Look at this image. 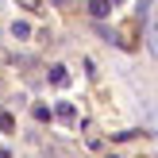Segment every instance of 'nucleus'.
Here are the masks:
<instances>
[{
  "mask_svg": "<svg viewBox=\"0 0 158 158\" xmlns=\"http://www.w3.org/2000/svg\"><path fill=\"white\" fill-rule=\"evenodd\" d=\"M147 46H151V54L158 58V15H154L151 23H147Z\"/></svg>",
  "mask_w": 158,
  "mask_h": 158,
  "instance_id": "nucleus-1",
  "label": "nucleus"
},
{
  "mask_svg": "<svg viewBox=\"0 0 158 158\" xmlns=\"http://www.w3.org/2000/svg\"><path fill=\"white\" fill-rule=\"evenodd\" d=\"M89 12L97 15V19H108V12H112V0H89Z\"/></svg>",
  "mask_w": 158,
  "mask_h": 158,
  "instance_id": "nucleus-2",
  "label": "nucleus"
},
{
  "mask_svg": "<svg viewBox=\"0 0 158 158\" xmlns=\"http://www.w3.org/2000/svg\"><path fill=\"white\" fill-rule=\"evenodd\" d=\"M50 85H58V89H66V85H69L66 66H50Z\"/></svg>",
  "mask_w": 158,
  "mask_h": 158,
  "instance_id": "nucleus-3",
  "label": "nucleus"
},
{
  "mask_svg": "<svg viewBox=\"0 0 158 158\" xmlns=\"http://www.w3.org/2000/svg\"><path fill=\"white\" fill-rule=\"evenodd\" d=\"M54 112H58V120H66V123H73V104H58V108H54Z\"/></svg>",
  "mask_w": 158,
  "mask_h": 158,
  "instance_id": "nucleus-4",
  "label": "nucleus"
},
{
  "mask_svg": "<svg viewBox=\"0 0 158 158\" xmlns=\"http://www.w3.org/2000/svg\"><path fill=\"white\" fill-rule=\"evenodd\" d=\"M12 35H19V39H27V35H31V27H27V23H12Z\"/></svg>",
  "mask_w": 158,
  "mask_h": 158,
  "instance_id": "nucleus-5",
  "label": "nucleus"
}]
</instances>
